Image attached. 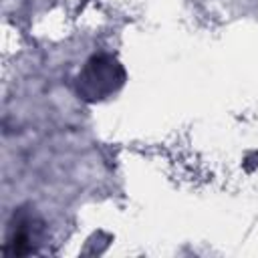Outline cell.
I'll return each mask as SVG.
<instances>
[{
  "instance_id": "1",
  "label": "cell",
  "mask_w": 258,
  "mask_h": 258,
  "mask_svg": "<svg viewBox=\"0 0 258 258\" xmlns=\"http://www.w3.org/2000/svg\"><path fill=\"white\" fill-rule=\"evenodd\" d=\"M123 81L121 67L111 56H95L87 62L79 77V93L87 99H103Z\"/></svg>"
}]
</instances>
